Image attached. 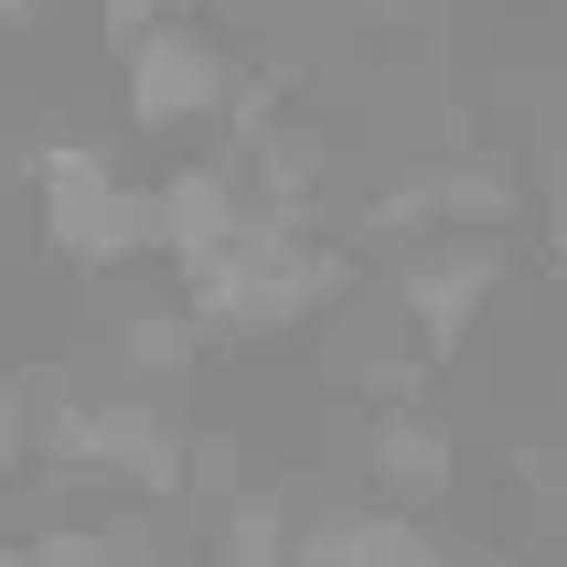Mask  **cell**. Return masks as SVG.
Instances as JSON below:
<instances>
[{
  "instance_id": "11",
  "label": "cell",
  "mask_w": 567,
  "mask_h": 567,
  "mask_svg": "<svg viewBox=\"0 0 567 567\" xmlns=\"http://www.w3.org/2000/svg\"><path fill=\"white\" fill-rule=\"evenodd\" d=\"M118 343H128V396H161V385H183L193 375V343H204V321H193V311H128V332H118Z\"/></svg>"
},
{
  "instance_id": "8",
  "label": "cell",
  "mask_w": 567,
  "mask_h": 567,
  "mask_svg": "<svg viewBox=\"0 0 567 567\" xmlns=\"http://www.w3.org/2000/svg\"><path fill=\"white\" fill-rule=\"evenodd\" d=\"M450 472H461V450H450V429H429V417H375V429H364V504L429 514L450 493Z\"/></svg>"
},
{
  "instance_id": "12",
  "label": "cell",
  "mask_w": 567,
  "mask_h": 567,
  "mask_svg": "<svg viewBox=\"0 0 567 567\" xmlns=\"http://www.w3.org/2000/svg\"><path fill=\"white\" fill-rule=\"evenodd\" d=\"M151 22H172V0H107V32H118V43H140Z\"/></svg>"
},
{
  "instance_id": "4",
  "label": "cell",
  "mask_w": 567,
  "mask_h": 567,
  "mask_svg": "<svg viewBox=\"0 0 567 567\" xmlns=\"http://www.w3.org/2000/svg\"><path fill=\"white\" fill-rule=\"evenodd\" d=\"M118 107L140 140H193V128L225 118V96H236V54H225L215 32L193 22V11H172V22H151L140 43H118Z\"/></svg>"
},
{
  "instance_id": "13",
  "label": "cell",
  "mask_w": 567,
  "mask_h": 567,
  "mask_svg": "<svg viewBox=\"0 0 567 567\" xmlns=\"http://www.w3.org/2000/svg\"><path fill=\"white\" fill-rule=\"evenodd\" d=\"M0 567H32V536H11V546H0Z\"/></svg>"
},
{
  "instance_id": "2",
  "label": "cell",
  "mask_w": 567,
  "mask_h": 567,
  "mask_svg": "<svg viewBox=\"0 0 567 567\" xmlns=\"http://www.w3.org/2000/svg\"><path fill=\"white\" fill-rule=\"evenodd\" d=\"M43 450H54L64 472H86V482L140 493V504H183V461H193L172 408L161 396H128V385H107V396H43Z\"/></svg>"
},
{
  "instance_id": "6",
  "label": "cell",
  "mask_w": 567,
  "mask_h": 567,
  "mask_svg": "<svg viewBox=\"0 0 567 567\" xmlns=\"http://www.w3.org/2000/svg\"><path fill=\"white\" fill-rule=\"evenodd\" d=\"M151 225H161V257H172V268L225 257L257 225L247 161H183V172H161V183H151Z\"/></svg>"
},
{
  "instance_id": "10",
  "label": "cell",
  "mask_w": 567,
  "mask_h": 567,
  "mask_svg": "<svg viewBox=\"0 0 567 567\" xmlns=\"http://www.w3.org/2000/svg\"><path fill=\"white\" fill-rule=\"evenodd\" d=\"M32 567H161L151 525H118V514H64L32 536Z\"/></svg>"
},
{
  "instance_id": "3",
  "label": "cell",
  "mask_w": 567,
  "mask_h": 567,
  "mask_svg": "<svg viewBox=\"0 0 567 567\" xmlns=\"http://www.w3.org/2000/svg\"><path fill=\"white\" fill-rule=\"evenodd\" d=\"M32 204H43L54 257H75V268H140V257H161L151 193L118 183V161L96 140H43L32 151Z\"/></svg>"
},
{
  "instance_id": "5",
  "label": "cell",
  "mask_w": 567,
  "mask_h": 567,
  "mask_svg": "<svg viewBox=\"0 0 567 567\" xmlns=\"http://www.w3.org/2000/svg\"><path fill=\"white\" fill-rule=\"evenodd\" d=\"M385 289H396L417 353H461L482 300L504 289V236H417V247H396V279Z\"/></svg>"
},
{
  "instance_id": "9",
  "label": "cell",
  "mask_w": 567,
  "mask_h": 567,
  "mask_svg": "<svg viewBox=\"0 0 567 567\" xmlns=\"http://www.w3.org/2000/svg\"><path fill=\"white\" fill-rule=\"evenodd\" d=\"M215 567H300V514H289L279 493L236 482L215 504Z\"/></svg>"
},
{
  "instance_id": "1",
  "label": "cell",
  "mask_w": 567,
  "mask_h": 567,
  "mask_svg": "<svg viewBox=\"0 0 567 567\" xmlns=\"http://www.w3.org/2000/svg\"><path fill=\"white\" fill-rule=\"evenodd\" d=\"M172 279H183V311L204 321V332H300L311 311H332L353 289V268H343V247H321L311 225L257 215L225 257L172 268Z\"/></svg>"
},
{
  "instance_id": "7",
  "label": "cell",
  "mask_w": 567,
  "mask_h": 567,
  "mask_svg": "<svg viewBox=\"0 0 567 567\" xmlns=\"http://www.w3.org/2000/svg\"><path fill=\"white\" fill-rule=\"evenodd\" d=\"M300 567H482V557H461L429 514L332 504V514H300Z\"/></svg>"
}]
</instances>
